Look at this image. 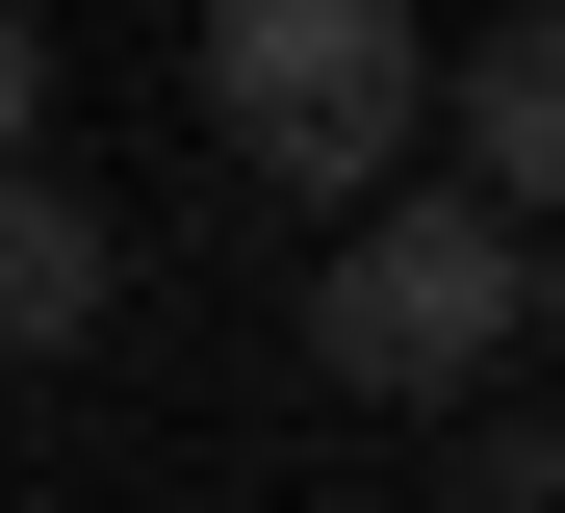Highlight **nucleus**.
<instances>
[{
    "mask_svg": "<svg viewBox=\"0 0 565 513\" xmlns=\"http://www.w3.org/2000/svg\"><path fill=\"white\" fill-rule=\"evenodd\" d=\"M514 308H540V232H489V205H360L309 257V360H334V410H462L514 360Z\"/></svg>",
    "mask_w": 565,
    "mask_h": 513,
    "instance_id": "nucleus-1",
    "label": "nucleus"
},
{
    "mask_svg": "<svg viewBox=\"0 0 565 513\" xmlns=\"http://www.w3.org/2000/svg\"><path fill=\"white\" fill-rule=\"evenodd\" d=\"M206 129L282 205H386V154L437 129V52L386 26V0H232V26H206Z\"/></svg>",
    "mask_w": 565,
    "mask_h": 513,
    "instance_id": "nucleus-2",
    "label": "nucleus"
},
{
    "mask_svg": "<svg viewBox=\"0 0 565 513\" xmlns=\"http://www.w3.org/2000/svg\"><path fill=\"white\" fill-rule=\"evenodd\" d=\"M437 129H462V205H489V232H514V205L565 232V0L489 26V52H437Z\"/></svg>",
    "mask_w": 565,
    "mask_h": 513,
    "instance_id": "nucleus-3",
    "label": "nucleus"
},
{
    "mask_svg": "<svg viewBox=\"0 0 565 513\" xmlns=\"http://www.w3.org/2000/svg\"><path fill=\"white\" fill-rule=\"evenodd\" d=\"M77 334H104V205L26 154L0 180V360H77Z\"/></svg>",
    "mask_w": 565,
    "mask_h": 513,
    "instance_id": "nucleus-4",
    "label": "nucleus"
},
{
    "mask_svg": "<svg viewBox=\"0 0 565 513\" xmlns=\"http://www.w3.org/2000/svg\"><path fill=\"white\" fill-rule=\"evenodd\" d=\"M26 129H52V26L0 0V180H26Z\"/></svg>",
    "mask_w": 565,
    "mask_h": 513,
    "instance_id": "nucleus-5",
    "label": "nucleus"
},
{
    "mask_svg": "<svg viewBox=\"0 0 565 513\" xmlns=\"http://www.w3.org/2000/svg\"><path fill=\"white\" fill-rule=\"evenodd\" d=\"M514 334H540V360H565V257H540V308H514Z\"/></svg>",
    "mask_w": 565,
    "mask_h": 513,
    "instance_id": "nucleus-6",
    "label": "nucleus"
}]
</instances>
